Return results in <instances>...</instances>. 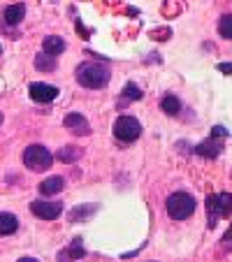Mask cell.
<instances>
[{
    "label": "cell",
    "instance_id": "1",
    "mask_svg": "<svg viewBox=\"0 0 232 262\" xmlns=\"http://www.w3.org/2000/svg\"><path fill=\"white\" fill-rule=\"evenodd\" d=\"M74 77H77V84L84 86V89H102V86L109 84V79H112V72H109L107 65L81 63L79 68L74 70Z\"/></svg>",
    "mask_w": 232,
    "mask_h": 262
},
{
    "label": "cell",
    "instance_id": "2",
    "mask_svg": "<svg viewBox=\"0 0 232 262\" xmlns=\"http://www.w3.org/2000/svg\"><path fill=\"white\" fill-rule=\"evenodd\" d=\"M165 209H167V216L172 221H186V218H191L195 213L198 202L188 193H172L167 198V202H165Z\"/></svg>",
    "mask_w": 232,
    "mask_h": 262
},
{
    "label": "cell",
    "instance_id": "3",
    "mask_svg": "<svg viewBox=\"0 0 232 262\" xmlns=\"http://www.w3.org/2000/svg\"><path fill=\"white\" fill-rule=\"evenodd\" d=\"M21 160H24V165H26V167H30L33 172H45V169L51 167L54 156H51L49 148L42 146V144H30V146L24 151Z\"/></svg>",
    "mask_w": 232,
    "mask_h": 262
},
{
    "label": "cell",
    "instance_id": "4",
    "mask_svg": "<svg viewBox=\"0 0 232 262\" xmlns=\"http://www.w3.org/2000/svg\"><path fill=\"white\" fill-rule=\"evenodd\" d=\"M232 211V195L227 193H218V195H209L207 198V213H209V225H216L218 218L230 216Z\"/></svg>",
    "mask_w": 232,
    "mask_h": 262
},
{
    "label": "cell",
    "instance_id": "5",
    "mask_svg": "<svg viewBox=\"0 0 232 262\" xmlns=\"http://www.w3.org/2000/svg\"><path fill=\"white\" fill-rule=\"evenodd\" d=\"M114 135L121 142H135L142 135V123L135 116H119L116 123H114Z\"/></svg>",
    "mask_w": 232,
    "mask_h": 262
},
{
    "label": "cell",
    "instance_id": "6",
    "mask_svg": "<svg viewBox=\"0 0 232 262\" xmlns=\"http://www.w3.org/2000/svg\"><path fill=\"white\" fill-rule=\"evenodd\" d=\"M30 211L35 213L42 221H56V218L63 213V204L60 202H45V200H35L30 204Z\"/></svg>",
    "mask_w": 232,
    "mask_h": 262
},
{
    "label": "cell",
    "instance_id": "7",
    "mask_svg": "<svg viewBox=\"0 0 232 262\" xmlns=\"http://www.w3.org/2000/svg\"><path fill=\"white\" fill-rule=\"evenodd\" d=\"M28 93H30V98H33L35 102H54V100L58 98L60 91L56 89V86H51V84L33 81V84L28 86Z\"/></svg>",
    "mask_w": 232,
    "mask_h": 262
},
{
    "label": "cell",
    "instance_id": "8",
    "mask_svg": "<svg viewBox=\"0 0 232 262\" xmlns=\"http://www.w3.org/2000/svg\"><path fill=\"white\" fill-rule=\"evenodd\" d=\"M65 128L68 130H72L74 135H89L91 133V125H89V121L84 119L81 114H77V112H72V114H68L65 116Z\"/></svg>",
    "mask_w": 232,
    "mask_h": 262
},
{
    "label": "cell",
    "instance_id": "9",
    "mask_svg": "<svg viewBox=\"0 0 232 262\" xmlns=\"http://www.w3.org/2000/svg\"><path fill=\"white\" fill-rule=\"evenodd\" d=\"M65 181L60 177H47L45 181L37 186V190H40V195H45V198H49V195H58L60 190H63Z\"/></svg>",
    "mask_w": 232,
    "mask_h": 262
},
{
    "label": "cell",
    "instance_id": "10",
    "mask_svg": "<svg viewBox=\"0 0 232 262\" xmlns=\"http://www.w3.org/2000/svg\"><path fill=\"white\" fill-rule=\"evenodd\" d=\"M16 228H19V218L10 211H0V237L14 234Z\"/></svg>",
    "mask_w": 232,
    "mask_h": 262
},
{
    "label": "cell",
    "instance_id": "11",
    "mask_svg": "<svg viewBox=\"0 0 232 262\" xmlns=\"http://www.w3.org/2000/svg\"><path fill=\"white\" fill-rule=\"evenodd\" d=\"M81 151L79 146H72V144H68V146H60L58 151H56V158L60 160V163H77V160L81 158Z\"/></svg>",
    "mask_w": 232,
    "mask_h": 262
},
{
    "label": "cell",
    "instance_id": "12",
    "mask_svg": "<svg viewBox=\"0 0 232 262\" xmlns=\"http://www.w3.org/2000/svg\"><path fill=\"white\" fill-rule=\"evenodd\" d=\"M26 16V5H10L5 12H3V21H5L7 26H16L21 24V19Z\"/></svg>",
    "mask_w": 232,
    "mask_h": 262
},
{
    "label": "cell",
    "instance_id": "13",
    "mask_svg": "<svg viewBox=\"0 0 232 262\" xmlns=\"http://www.w3.org/2000/svg\"><path fill=\"white\" fill-rule=\"evenodd\" d=\"M42 49L47 51V54L51 56H58L65 51V40L63 37H58V35H49V37H45L42 40Z\"/></svg>",
    "mask_w": 232,
    "mask_h": 262
},
{
    "label": "cell",
    "instance_id": "14",
    "mask_svg": "<svg viewBox=\"0 0 232 262\" xmlns=\"http://www.w3.org/2000/svg\"><path fill=\"white\" fill-rule=\"evenodd\" d=\"M195 154L198 156H204V158H216L218 154H221V144L214 142V137L209 139V142H202L195 146Z\"/></svg>",
    "mask_w": 232,
    "mask_h": 262
},
{
    "label": "cell",
    "instance_id": "15",
    "mask_svg": "<svg viewBox=\"0 0 232 262\" xmlns=\"http://www.w3.org/2000/svg\"><path fill=\"white\" fill-rule=\"evenodd\" d=\"M35 68L40 70V72H54L56 70V56L51 54H37L35 56Z\"/></svg>",
    "mask_w": 232,
    "mask_h": 262
},
{
    "label": "cell",
    "instance_id": "16",
    "mask_svg": "<svg viewBox=\"0 0 232 262\" xmlns=\"http://www.w3.org/2000/svg\"><path fill=\"white\" fill-rule=\"evenodd\" d=\"M160 107H163V112L167 116H177L179 112H181V102H179L177 95H165L163 102H160Z\"/></svg>",
    "mask_w": 232,
    "mask_h": 262
},
{
    "label": "cell",
    "instance_id": "17",
    "mask_svg": "<svg viewBox=\"0 0 232 262\" xmlns=\"http://www.w3.org/2000/svg\"><path fill=\"white\" fill-rule=\"evenodd\" d=\"M218 33L225 40H232V14H223L221 21H218Z\"/></svg>",
    "mask_w": 232,
    "mask_h": 262
},
{
    "label": "cell",
    "instance_id": "18",
    "mask_svg": "<svg viewBox=\"0 0 232 262\" xmlns=\"http://www.w3.org/2000/svg\"><path fill=\"white\" fill-rule=\"evenodd\" d=\"M84 253L86 251H84V246H81V239H74L72 246H70L65 253H60V255L63 257H77V260H79V257H84Z\"/></svg>",
    "mask_w": 232,
    "mask_h": 262
},
{
    "label": "cell",
    "instance_id": "19",
    "mask_svg": "<svg viewBox=\"0 0 232 262\" xmlns=\"http://www.w3.org/2000/svg\"><path fill=\"white\" fill-rule=\"evenodd\" d=\"M123 95H125V100H139L144 93H142V89H139L137 84H128L123 89Z\"/></svg>",
    "mask_w": 232,
    "mask_h": 262
},
{
    "label": "cell",
    "instance_id": "20",
    "mask_svg": "<svg viewBox=\"0 0 232 262\" xmlns=\"http://www.w3.org/2000/svg\"><path fill=\"white\" fill-rule=\"evenodd\" d=\"M95 209H98V207H95V204H93V207H89V209H81V207H79V209H74V211L70 213V221H72V223H77V218H79V216H84V218H86V216H89V213H93Z\"/></svg>",
    "mask_w": 232,
    "mask_h": 262
},
{
    "label": "cell",
    "instance_id": "21",
    "mask_svg": "<svg viewBox=\"0 0 232 262\" xmlns=\"http://www.w3.org/2000/svg\"><path fill=\"white\" fill-rule=\"evenodd\" d=\"M223 242V251H232V228L225 232V237L221 239Z\"/></svg>",
    "mask_w": 232,
    "mask_h": 262
},
{
    "label": "cell",
    "instance_id": "22",
    "mask_svg": "<svg viewBox=\"0 0 232 262\" xmlns=\"http://www.w3.org/2000/svg\"><path fill=\"white\" fill-rule=\"evenodd\" d=\"M218 70H221V72H225V74H232V63H221V65H218Z\"/></svg>",
    "mask_w": 232,
    "mask_h": 262
},
{
    "label": "cell",
    "instance_id": "23",
    "mask_svg": "<svg viewBox=\"0 0 232 262\" xmlns=\"http://www.w3.org/2000/svg\"><path fill=\"white\" fill-rule=\"evenodd\" d=\"M16 262H40V260H35V257H21V260H16Z\"/></svg>",
    "mask_w": 232,
    "mask_h": 262
},
{
    "label": "cell",
    "instance_id": "24",
    "mask_svg": "<svg viewBox=\"0 0 232 262\" xmlns=\"http://www.w3.org/2000/svg\"><path fill=\"white\" fill-rule=\"evenodd\" d=\"M0 123H3V114H0Z\"/></svg>",
    "mask_w": 232,
    "mask_h": 262
},
{
    "label": "cell",
    "instance_id": "25",
    "mask_svg": "<svg viewBox=\"0 0 232 262\" xmlns=\"http://www.w3.org/2000/svg\"><path fill=\"white\" fill-rule=\"evenodd\" d=\"M0 54H3V47H0Z\"/></svg>",
    "mask_w": 232,
    "mask_h": 262
}]
</instances>
